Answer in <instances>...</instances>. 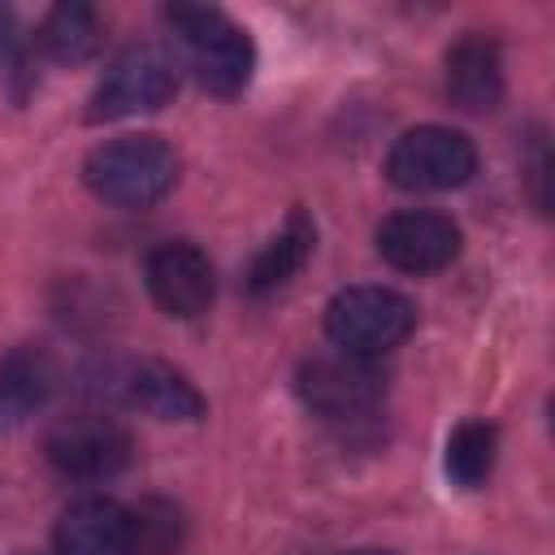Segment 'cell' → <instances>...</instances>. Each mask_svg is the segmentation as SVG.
<instances>
[{"instance_id": "obj_9", "label": "cell", "mask_w": 555, "mask_h": 555, "mask_svg": "<svg viewBox=\"0 0 555 555\" xmlns=\"http://www.w3.org/2000/svg\"><path fill=\"white\" fill-rule=\"evenodd\" d=\"M143 278H147V291L160 304V312H169L178 321H195L199 312H208V304L217 295L212 260L186 238H169V243L152 247Z\"/></svg>"}, {"instance_id": "obj_15", "label": "cell", "mask_w": 555, "mask_h": 555, "mask_svg": "<svg viewBox=\"0 0 555 555\" xmlns=\"http://www.w3.org/2000/svg\"><path fill=\"white\" fill-rule=\"evenodd\" d=\"M35 43H39V52H48L52 61H65V65L91 61L104 43L100 13L91 4H56V9L43 13V22L35 30Z\"/></svg>"}, {"instance_id": "obj_2", "label": "cell", "mask_w": 555, "mask_h": 555, "mask_svg": "<svg viewBox=\"0 0 555 555\" xmlns=\"http://www.w3.org/2000/svg\"><path fill=\"white\" fill-rule=\"evenodd\" d=\"M87 186L121 208H147L169 195L178 178V156L160 134H121L100 143L82 165Z\"/></svg>"}, {"instance_id": "obj_12", "label": "cell", "mask_w": 555, "mask_h": 555, "mask_svg": "<svg viewBox=\"0 0 555 555\" xmlns=\"http://www.w3.org/2000/svg\"><path fill=\"white\" fill-rule=\"evenodd\" d=\"M56 386V364L43 347H13L0 356V434L17 429L30 412L48 403Z\"/></svg>"}, {"instance_id": "obj_7", "label": "cell", "mask_w": 555, "mask_h": 555, "mask_svg": "<svg viewBox=\"0 0 555 555\" xmlns=\"http://www.w3.org/2000/svg\"><path fill=\"white\" fill-rule=\"evenodd\" d=\"M295 390L312 412H321L330 421H356L382 403L386 377H382L377 360L330 351V356H312L299 364Z\"/></svg>"}, {"instance_id": "obj_1", "label": "cell", "mask_w": 555, "mask_h": 555, "mask_svg": "<svg viewBox=\"0 0 555 555\" xmlns=\"http://www.w3.org/2000/svg\"><path fill=\"white\" fill-rule=\"evenodd\" d=\"M165 22L186 65L195 69L199 87H208L212 95H238L251 82L256 48H251V35L234 17H225L212 4H169Z\"/></svg>"}, {"instance_id": "obj_5", "label": "cell", "mask_w": 555, "mask_h": 555, "mask_svg": "<svg viewBox=\"0 0 555 555\" xmlns=\"http://www.w3.org/2000/svg\"><path fill=\"white\" fill-rule=\"evenodd\" d=\"M43 455L69 481H108L130 464L134 438L121 421L104 412H78L48 429Z\"/></svg>"}, {"instance_id": "obj_3", "label": "cell", "mask_w": 555, "mask_h": 555, "mask_svg": "<svg viewBox=\"0 0 555 555\" xmlns=\"http://www.w3.org/2000/svg\"><path fill=\"white\" fill-rule=\"evenodd\" d=\"M416 330V308L390 286H347L325 304V334L338 351L377 360Z\"/></svg>"}, {"instance_id": "obj_17", "label": "cell", "mask_w": 555, "mask_h": 555, "mask_svg": "<svg viewBox=\"0 0 555 555\" xmlns=\"http://www.w3.org/2000/svg\"><path fill=\"white\" fill-rule=\"evenodd\" d=\"M134 529V555H173L182 542V516L165 499H143L130 507Z\"/></svg>"}, {"instance_id": "obj_10", "label": "cell", "mask_w": 555, "mask_h": 555, "mask_svg": "<svg viewBox=\"0 0 555 555\" xmlns=\"http://www.w3.org/2000/svg\"><path fill=\"white\" fill-rule=\"evenodd\" d=\"M56 555H134L130 507L117 499H78L61 512L52 533Z\"/></svg>"}, {"instance_id": "obj_8", "label": "cell", "mask_w": 555, "mask_h": 555, "mask_svg": "<svg viewBox=\"0 0 555 555\" xmlns=\"http://www.w3.org/2000/svg\"><path fill=\"white\" fill-rule=\"evenodd\" d=\"M460 225L429 208H403L377 225V251L399 273H438L460 256Z\"/></svg>"}, {"instance_id": "obj_4", "label": "cell", "mask_w": 555, "mask_h": 555, "mask_svg": "<svg viewBox=\"0 0 555 555\" xmlns=\"http://www.w3.org/2000/svg\"><path fill=\"white\" fill-rule=\"evenodd\" d=\"M477 173V147L451 126L403 130L386 152V178L399 191H455Z\"/></svg>"}, {"instance_id": "obj_18", "label": "cell", "mask_w": 555, "mask_h": 555, "mask_svg": "<svg viewBox=\"0 0 555 555\" xmlns=\"http://www.w3.org/2000/svg\"><path fill=\"white\" fill-rule=\"evenodd\" d=\"M347 555H390V551H373V546H369V551H347Z\"/></svg>"}, {"instance_id": "obj_11", "label": "cell", "mask_w": 555, "mask_h": 555, "mask_svg": "<svg viewBox=\"0 0 555 555\" xmlns=\"http://www.w3.org/2000/svg\"><path fill=\"white\" fill-rule=\"evenodd\" d=\"M447 100L464 113H490L503 100V52L490 35L468 30L447 48Z\"/></svg>"}, {"instance_id": "obj_6", "label": "cell", "mask_w": 555, "mask_h": 555, "mask_svg": "<svg viewBox=\"0 0 555 555\" xmlns=\"http://www.w3.org/2000/svg\"><path fill=\"white\" fill-rule=\"evenodd\" d=\"M173 91H178V65H173V56L165 48L134 43L95 82L87 117L91 121H117V117L152 113V108L169 104Z\"/></svg>"}, {"instance_id": "obj_16", "label": "cell", "mask_w": 555, "mask_h": 555, "mask_svg": "<svg viewBox=\"0 0 555 555\" xmlns=\"http://www.w3.org/2000/svg\"><path fill=\"white\" fill-rule=\"evenodd\" d=\"M494 451H499L494 425H486V421H464V425H455L451 438H447V455H442L447 477H451L455 486H464V490L486 486L490 473H494Z\"/></svg>"}, {"instance_id": "obj_14", "label": "cell", "mask_w": 555, "mask_h": 555, "mask_svg": "<svg viewBox=\"0 0 555 555\" xmlns=\"http://www.w3.org/2000/svg\"><path fill=\"white\" fill-rule=\"evenodd\" d=\"M312 247H317V225H312V217H308L304 208H295V212L286 217V225H282V230L264 243V251L251 260V269H247L251 295H269V291H278V286H286V282L308 264Z\"/></svg>"}, {"instance_id": "obj_13", "label": "cell", "mask_w": 555, "mask_h": 555, "mask_svg": "<svg viewBox=\"0 0 555 555\" xmlns=\"http://www.w3.org/2000/svg\"><path fill=\"white\" fill-rule=\"evenodd\" d=\"M126 399L156 421H199L204 395L165 360H139L126 369Z\"/></svg>"}]
</instances>
